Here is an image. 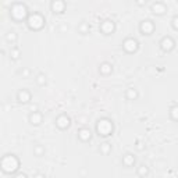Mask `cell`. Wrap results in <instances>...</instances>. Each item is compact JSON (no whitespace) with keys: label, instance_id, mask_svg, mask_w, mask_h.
<instances>
[{"label":"cell","instance_id":"d6986e66","mask_svg":"<svg viewBox=\"0 0 178 178\" xmlns=\"http://www.w3.org/2000/svg\"><path fill=\"white\" fill-rule=\"evenodd\" d=\"M35 152H36V155H38V156H40V155H42V153L44 152V150L42 149V148H36V149H35Z\"/></svg>","mask_w":178,"mask_h":178},{"label":"cell","instance_id":"9c48e42d","mask_svg":"<svg viewBox=\"0 0 178 178\" xmlns=\"http://www.w3.org/2000/svg\"><path fill=\"white\" fill-rule=\"evenodd\" d=\"M29 121H31V124L38 125V124H40V121H42V114L38 113V111L31 113V115H29Z\"/></svg>","mask_w":178,"mask_h":178},{"label":"cell","instance_id":"44dd1931","mask_svg":"<svg viewBox=\"0 0 178 178\" xmlns=\"http://www.w3.org/2000/svg\"><path fill=\"white\" fill-rule=\"evenodd\" d=\"M34 178H46V177H44L43 174H36V176H35Z\"/></svg>","mask_w":178,"mask_h":178},{"label":"cell","instance_id":"2e32d148","mask_svg":"<svg viewBox=\"0 0 178 178\" xmlns=\"http://www.w3.org/2000/svg\"><path fill=\"white\" fill-rule=\"evenodd\" d=\"M79 31H81V34H82V35L88 34V28H87V24H85V22H82V25H81V28H79Z\"/></svg>","mask_w":178,"mask_h":178},{"label":"cell","instance_id":"ffe728a7","mask_svg":"<svg viewBox=\"0 0 178 178\" xmlns=\"http://www.w3.org/2000/svg\"><path fill=\"white\" fill-rule=\"evenodd\" d=\"M102 148H103L102 150H103L105 153H107V152H109V143H103V146H102Z\"/></svg>","mask_w":178,"mask_h":178},{"label":"cell","instance_id":"4fadbf2b","mask_svg":"<svg viewBox=\"0 0 178 178\" xmlns=\"http://www.w3.org/2000/svg\"><path fill=\"white\" fill-rule=\"evenodd\" d=\"M123 163L127 166V167H131L134 163H135V159H134L132 155H125L124 156V159H123Z\"/></svg>","mask_w":178,"mask_h":178},{"label":"cell","instance_id":"277c9868","mask_svg":"<svg viewBox=\"0 0 178 178\" xmlns=\"http://www.w3.org/2000/svg\"><path fill=\"white\" fill-rule=\"evenodd\" d=\"M56 125H57L60 129H66V128H68V127H70V118H68L66 114L59 115L57 120H56Z\"/></svg>","mask_w":178,"mask_h":178},{"label":"cell","instance_id":"ba28073f","mask_svg":"<svg viewBox=\"0 0 178 178\" xmlns=\"http://www.w3.org/2000/svg\"><path fill=\"white\" fill-rule=\"evenodd\" d=\"M78 138L84 142L89 141V139H91V131H89L88 128H81L78 131Z\"/></svg>","mask_w":178,"mask_h":178},{"label":"cell","instance_id":"e0dca14e","mask_svg":"<svg viewBox=\"0 0 178 178\" xmlns=\"http://www.w3.org/2000/svg\"><path fill=\"white\" fill-rule=\"evenodd\" d=\"M7 39L8 40H16L17 39V35H16V32H8V35H7Z\"/></svg>","mask_w":178,"mask_h":178},{"label":"cell","instance_id":"5bb4252c","mask_svg":"<svg viewBox=\"0 0 178 178\" xmlns=\"http://www.w3.org/2000/svg\"><path fill=\"white\" fill-rule=\"evenodd\" d=\"M138 173H139V176L141 177H143V176H148V173H149V170H148V167L146 166H139V170H138Z\"/></svg>","mask_w":178,"mask_h":178},{"label":"cell","instance_id":"ac0fdd59","mask_svg":"<svg viewBox=\"0 0 178 178\" xmlns=\"http://www.w3.org/2000/svg\"><path fill=\"white\" fill-rule=\"evenodd\" d=\"M173 26H174L176 29H178V16H176V17L173 18Z\"/></svg>","mask_w":178,"mask_h":178},{"label":"cell","instance_id":"9a60e30c","mask_svg":"<svg viewBox=\"0 0 178 178\" xmlns=\"http://www.w3.org/2000/svg\"><path fill=\"white\" fill-rule=\"evenodd\" d=\"M36 82L39 85H44L46 84V75H43V74H39L38 75V78H36Z\"/></svg>","mask_w":178,"mask_h":178},{"label":"cell","instance_id":"5b68a950","mask_svg":"<svg viewBox=\"0 0 178 178\" xmlns=\"http://www.w3.org/2000/svg\"><path fill=\"white\" fill-rule=\"evenodd\" d=\"M114 28H115V25H114V22H113L111 20H106V21H103L102 25H100V29L103 31V34L105 35H110L111 32L114 31Z\"/></svg>","mask_w":178,"mask_h":178},{"label":"cell","instance_id":"3957f363","mask_svg":"<svg viewBox=\"0 0 178 178\" xmlns=\"http://www.w3.org/2000/svg\"><path fill=\"white\" fill-rule=\"evenodd\" d=\"M153 29H155V25H153V22L150 21V20L142 21V24H141V32H142V35H150L153 32Z\"/></svg>","mask_w":178,"mask_h":178},{"label":"cell","instance_id":"7c38bea8","mask_svg":"<svg viewBox=\"0 0 178 178\" xmlns=\"http://www.w3.org/2000/svg\"><path fill=\"white\" fill-rule=\"evenodd\" d=\"M111 70H113V67H111V64H109V63H103L102 66H100V73L105 74V75L110 74Z\"/></svg>","mask_w":178,"mask_h":178},{"label":"cell","instance_id":"8992f818","mask_svg":"<svg viewBox=\"0 0 178 178\" xmlns=\"http://www.w3.org/2000/svg\"><path fill=\"white\" fill-rule=\"evenodd\" d=\"M17 97H18V102L26 103V102H29V100H31V93H29L28 91H25V89H22V91L18 92Z\"/></svg>","mask_w":178,"mask_h":178},{"label":"cell","instance_id":"30bf717a","mask_svg":"<svg viewBox=\"0 0 178 178\" xmlns=\"http://www.w3.org/2000/svg\"><path fill=\"white\" fill-rule=\"evenodd\" d=\"M125 95H127V99H129V100H135V99H138V96H139L138 91L134 88H129Z\"/></svg>","mask_w":178,"mask_h":178},{"label":"cell","instance_id":"52a82bcc","mask_svg":"<svg viewBox=\"0 0 178 178\" xmlns=\"http://www.w3.org/2000/svg\"><path fill=\"white\" fill-rule=\"evenodd\" d=\"M152 11L155 14H163L166 11V6L163 4V3H160V2H156V3H153L152 4Z\"/></svg>","mask_w":178,"mask_h":178},{"label":"cell","instance_id":"6da1fadb","mask_svg":"<svg viewBox=\"0 0 178 178\" xmlns=\"http://www.w3.org/2000/svg\"><path fill=\"white\" fill-rule=\"evenodd\" d=\"M123 47L128 53H132V52H136V50H138L139 44H138V40L134 39V38H127V39L123 42Z\"/></svg>","mask_w":178,"mask_h":178},{"label":"cell","instance_id":"8fae6325","mask_svg":"<svg viewBox=\"0 0 178 178\" xmlns=\"http://www.w3.org/2000/svg\"><path fill=\"white\" fill-rule=\"evenodd\" d=\"M50 6H52V10L54 11V13H56V8H59V13H63V11H64V6H66V4H64L63 2H53Z\"/></svg>","mask_w":178,"mask_h":178},{"label":"cell","instance_id":"7a4b0ae2","mask_svg":"<svg viewBox=\"0 0 178 178\" xmlns=\"http://www.w3.org/2000/svg\"><path fill=\"white\" fill-rule=\"evenodd\" d=\"M174 44H176V42H174V39L171 36H166L162 39V42H160V47H162L164 52H171V50L174 49Z\"/></svg>","mask_w":178,"mask_h":178}]
</instances>
